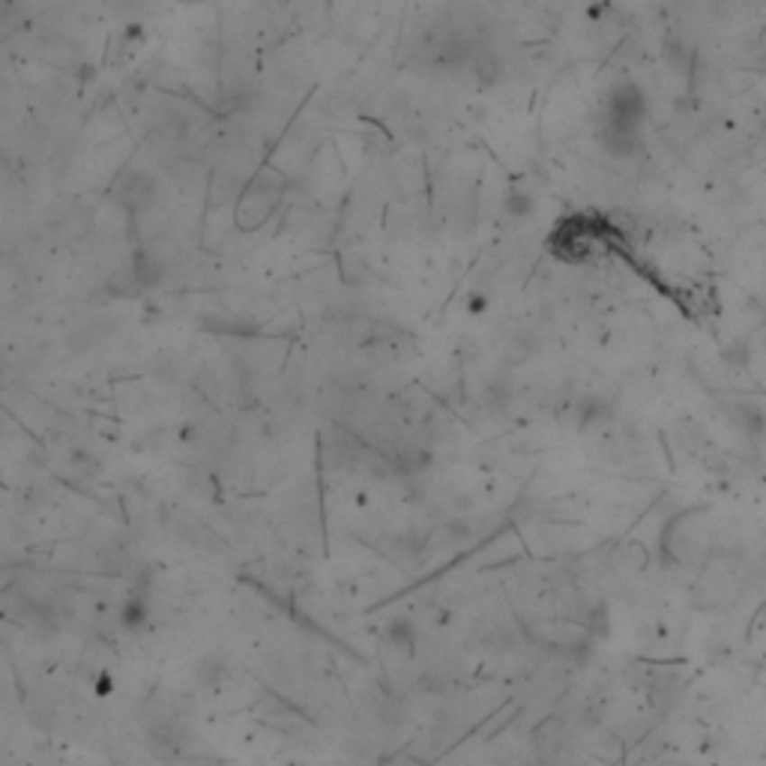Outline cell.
I'll return each instance as SVG.
<instances>
[{"mask_svg": "<svg viewBox=\"0 0 766 766\" xmlns=\"http://www.w3.org/2000/svg\"><path fill=\"white\" fill-rule=\"evenodd\" d=\"M643 96L634 84H616L608 93V111L602 123V147L614 156H632L641 147Z\"/></svg>", "mask_w": 766, "mask_h": 766, "instance_id": "cell-1", "label": "cell"}]
</instances>
